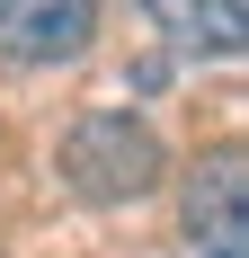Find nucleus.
<instances>
[{
    "instance_id": "2",
    "label": "nucleus",
    "mask_w": 249,
    "mask_h": 258,
    "mask_svg": "<svg viewBox=\"0 0 249 258\" xmlns=\"http://www.w3.org/2000/svg\"><path fill=\"white\" fill-rule=\"evenodd\" d=\"M178 232H187L196 258H249V160H240V143H223V152H205L187 169Z\"/></svg>"
},
{
    "instance_id": "1",
    "label": "nucleus",
    "mask_w": 249,
    "mask_h": 258,
    "mask_svg": "<svg viewBox=\"0 0 249 258\" xmlns=\"http://www.w3.org/2000/svg\"><path fill=\"white\" fill-rule=\"evenodd\" d=\"M160 169H169V152L143 116L98 107V116H72V134H63V187L80 205H134L160 187Z\"/></svg>"
},
{
    "instance_id": "3",
    "label": "nucleus",
    "mask_w": 249,
    "mask_h": 258,
    "mask_svg": "<svg viewBox=\"0 0 249 258\" xmlns=\"http://www.w3.org/2000/svg\"><path fill=\"white\" fill-rule=\"evenodd\" d=\"M89 36H98V0H0L9 62H80Z\"/></svg>"
},
{
    "instance_id": "4",
    "label": "nucleus",
    "mask_w": 249,
    "mask_h": 258,
    "mask_svg": "<svg viewBox=\"0 0 249 258\" xmlns=\"http://www.w3.org/2000/svg\"><path fill=\"white\" fill-rule=\"evenodd\" d=\"M134 9L187 62H240V45H249V0H134Z\"/></svg>"
}]
</instances>
